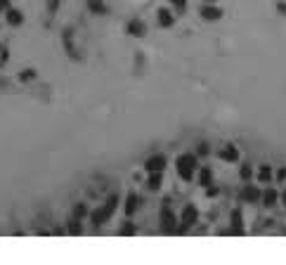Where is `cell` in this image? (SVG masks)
Here are the masks:
<instances>
[{
    "mask_svg": "<svg viewBox=\"0 0 286 265\" xmlns=\"http://www.w3.org/2000/svg\"><path fill=\"white\" fill-rule=\"evenodd\" d=\"M171 5H173V7H175L177 12H182L185 7H187V0H171Z\"/></svg>",
    "mask_w": 286,
    "mask_h": 265,
    "instance_id": "obj_24",
    "label": "cell"
},
{
    "mask_svg": "<svg viewBox=\"0 0 286 265\" xmlns=\"http://www.w3.org/2000/svg\"><path fill=\"white\" fill-rule=\"evenodd\" d=\"M156 19H158V24L164 26V29H168V26L175 24V14H173L168 7H161V10L156 12Z\"/></svg>",
    "mask_w": 286,
    "mask_h": 265,
    "instance_id": "obj_11",
    "label": "cell"
},
{
    "mask_svg": "<svg viewBox=\"0 0 286 265\" xmlns=\"http://www.w3.org/2000/svg\"><path fill=\"white\" fill-rule=\"evenodd\" d=\"M5 22L10 26H22V24H24V12H22V10H17V7H10V10L5 12Z\"/></svg>",
    "mask_w": 286,
    "mask_h": 265,
    "instance_id": "obj_10",
    "label": "cell"
},
{
    "mask_svg": "<svg viewBox=\"0 0 286 265\" xmlns=\"http://www.w3.org/2000/svg\"><path fill=\"white\" fill-rule=\"evenodd\" d=\"M88 10H90L92 14H107L109 10H107V5H104V0H86Z\"/></svg>",
    "mask_w": 286,
    "mask_h": 265,
    "instance_id": "obj_14",
    "label": "cell"
},
{
    "mask_svg": "<svg viewBox=\"0 0 286 265\" xmlns=\"http://www.w3.org/2000/svg\"><path fill=\"white\" fill-rule=\"evenodd\" d=\"M218 156L225 161V164H234V161H239V149L234 147V145H225V147L218 152Z\"/></svg>",
    "mask_w": 286,
    "mask_h": 265,
    "instance_id": "obj_7",
    "label": "cell"
},
{
    "mask_svg": "<svg viewBox=\"0 0 286 265\" xmlns=\"http://www.w3.org/2000/svg\"><path fill=\"white\" fill-rule=\"evenodd\" d=\"M239 175H241L243 182H249V180L253 178V166H251V164H243L241 171H239Z\"/></svg>",
    "mask_w": 286,
    "mask_h": 265,
    "instance_id": "obj_18",
    "label": "cell"
},
{
    "mask_svg": "<svg viewBox=\"0 0 286 265\" xmlns=\"http://www.w3.org/2000/svg\"><path fill=\"white\" fill-rule=\"evenodd\" d=\"M277 180H279V182H284V180H286V168H279V173H277Z\"/></svg>",
    "mask_w": 286,
    "mask_h": 265,
    "instance_id": "obj_28",
    "label": "cell"
},
{
    "mask_svg": "<svg viewBox=\"0 0 286 265\" xmlns=\"http://www.w3.org/2000/svg\"><path fill=\"white\" fill-rule=\"evenodd\" d=\"M201 19H206V22H218V19H222V10H220L215 3H206V5L201 7Z\"/></svg>",
    "mask_w": 286,
    "mask_h": 265,
    "instance_id": "obj_6",
    "label": "cell"
},
{
    "mask_svg": "<svg viewBox=\"0 0 286 265\" xmlns=\"http://www.w3.org/2000/svg\"><path fill=\"white\" fill-rule=\"evenodd\" d=\"M272 178H274V173H272V168H270V166H260V168H258V180H260L262 185H268Z\"/></svg>",
    "mask_w": 286,
    "mask_h": 265,
    "instance_id": "obj_15",
    "label": "cell"
},
{
    "mask_svg": "<svg viewBox=\"0 0 286 265\" xmlns=\"http://www.w3.org/2000/svg\"><path fill=\"white\" fill-rule=\"evenodd\" d=\"M7 55H10V52H7V48L3 43H0V67H3V64L7 62Z\"/></svg>",
    "mask_w": 286,
    "mask_h": 265,
    "instance_id": "obj_25",
    "label": "cell"
},
{
    "mask_svg": "<svg viewBox=\"0 0 286 265\" xmlns=\"http://www.w3.org/2000/svg\"><path fill=\"white\" fill-rule=\"evenodd\" d=\"M116 206H118V197H109L107 201L99 206V209L92 211V216H90V222H92V228H102V225H107V222L111 220V216L116 213Z\"/></svg>",
    "mask_w": 286,
    "mask_h": 265,
    "instance_id": "obj_2",
    "label": "cell"
},
{
    "mask_svg": "<svg viewBox=\"0 0 286 265\" xmlns=\"http://www.w3.org/2000/svg\"><path fill=\"white\" fill-rule=\"evenodd\" d=\"M128 33L135 38H145L147 33V24L142 22V19H130L128 22Z\"/></svg>",
    "mask_w": 286,
    "mask_h": 265,
    "instance_id": "obj_9",
    "label": "cell"
},
{
    "mask_svg": "<svg viewBox=\"0 0 286 265\" xmlns=\"http://www.w3.org/2000/svg\"><path fill=\"white\" fill-rule=\"evenodd\" d=\"M175 168H177V175H180L185 182L194 180V175L199 173V161H196V154H189V152L180 154L175 159Z\"/></svg>",
    "mask_w": 286,
    "mask_h": 265,
    "instance_id": "obj_1",
    "label": "cell"
},
{
    "mask_svg": "<svg viewBox=\"0 0 286 265\" xmlns=\"http://www.w3.org/2000/svg\"><path fill=\"white\" fill-rule=\"evenodd\" d=\"M86 216H88V206H86V203H76V206H73V218L83 220Z\"/></svg>",
    "mask_w": 286,
    "mask_h": 265,
    "instance_id": "obj_17",
    "label": "cell"
},
{
    "mask_svg": "<svg viewBox=\"0 0 286 265\" xmlns=\"http://www.w3.org/2000/svg\"><path fill=\"white\" fill-rule=\"evenodd\" d=\"M281 203H284V206H286V190L281 192Z\"/></svg>",
    "mask_w": 286,
    "mask_h": 265,
    "instance_id": "obj_30",
    "label": "cell"
},
{
    "mask_svg": "<svg viewBox=\"0 0 286 265\" xmlns=\"http://www.w3.org/2000/svg\"><path fill=\"white\" fill-rule=\"evenodd\" d=\"M135 232H137V230H135L133 222H126V225H123V230H121V234H126V237H130V234H135Z\"/></svg>",
    "mask_w": 286,
    "mask_h": 265,
    "instance_id": "obj_23",
    "label": "cell"
},
{
    "mask_svg": "<svg viewBox=\"0 0 286 265\" xmlns=\"http://www.w3.org/2000/svg\"><path fill=\"white\" fill-rule=\"evenodd\" d=\"M161 187V175H149V182H147V190L149 192H156Z\"/></svg>",
    "mask_w": 286,
    "mask_h": 265,
    "instance_id": "obj_20",
    "label": "cell"
},
{
    "mask_svg": "<svg viewBox=\"0 0 286 265\" xmlns=\"http://www.w3.org/2000/svg\"><path fill=\"white\" fill-rule=\"evenodd\" d=\"M260 201L265 203V206H268V209H272L274 203L279 201V194H277V190H262V197H260Z\"/></svg>",
    "mask_w": 286,
    "mask_h": 265,
    "instance_id": "obj_13",
    "label": "cell"
},
{
    "mask_svg": "<svg viewBox=\"0 0 286 265\" xmlns=\"http://www.w3.org/2000/svg\"><path fill=\"white\" fill-rule=\"evenodd\" d=\"M10 7H12V3H10V0H0V12H7Z\"/></svg>",
    "mask_w": 286,
    "mask_h": 265,
    "instance_id": "obj_26",
    "label": "cell"
},
{
    "mask_svg": "<svg viewBox=\"0 0 286 265\" xmlns=\"http://www.w3.org/2000/svg\"><path fill=\"white\" fill-rule=\"evenodd\" d=\"M80 230H83L80 220H78V218H73V220L69 222V234H80Z\"/></svg>",
    "mask_w": 286,
    "mask_h": 265,
    "instance_id": "obj_22",
    "label": "cell"
},
{
    "mask_svg": "<svg viewBox=\"0 0 286 265\" xmlns=\"http://www.w3.org/2000/svg\"><path fill=\"white\" fill-rule=\"evenodd\" d=\"M158 218H161V228H164L166 234H173L175 232V228L180 225V220H177V216L173 213L171 209H161V213H158Z\"/></svg>",
    "mask_w": 286,
    "mask_h": 265,
    "instance_id": "obj_3",
    "label": "cell"
},
{
    "mask_svg": "<svg viewBox=\"0 0 286 265\" xmlns=\"http://www.w3.org/2000/svg\"><path fill=\"white\" fill-rule=\"evenodd\" d=\"M196 216H199V213H196L194 206H185V211H182V220H180V228H182V230L192 228V225L196 222Z\"/></svg>",
    "mask_w": 286,
    "mask_h": 265,
    "instance_id": "obj_8",
    "label": "cell"
},
{
    "mask_svg": "<svg viewBox=\"0 0 286 265\" xmlns=\"http://www.w3.org/2000/svg\"><path fill=\"white\" fill-rule=\"evenodd\" d=\"M232 220H234V230L241 234V232H243V222H241V211H239V209L232 213Z\"/></svg>",
    "mask_w": 286,
    "mask_h": 265,
    "instance_id": "obj_21",
    "label": "cell"
},
{
    "mask_svg": "<svg viewBox=\"0 0 286 265\" xmlns=\"http://www.w3.org/2000/svg\"><path fill=\"white\" fill-rule=\"evenodd\" d=\"M145 171L149 173V175H164L166 171V156L164 154H154L147 159L145 164Z\"/></svg>",
    "mask_w": 286,
    "mask_h": 265,
    "instance_id": "obj_4",
    "label": "cell"
},
{
    "mask_svg": "<svg viewBox=\"0 0 286 265\" xmlns=\"http://www.w3.org/2000/svg\"><path fill=\"white\" fill-rule=\"evenodd\" d=\"M206 3H218V0H206Z\"/></svg>",
    "mask_w": 286,
    "mask_h": 265,
    "instance_id": "obj_31",
    "label": "cell"
},
{
    "mask_svg": "<svg viewBox=\"0 0 286 265\" xmlns=\"http://www.w3.org/2000/svg\"><path fill=\"white\" fill-rule=\"evenodd\" d=\"M211 178H213V171L211 168H199V182L203 187H208L211 185Z\"/></svg>",
    "mask_w": 286,
    "mask_h": 265,
    "instance_id": "obj_16",
    "label": "cell"
},
{
    "mask_svg": "<svg viewBox=\"0 0 286 265\" xmlns=\"http://www.w3.org/2000/svg\"><path fill=\"white\" fill-rule=\"evenodd\" d=\"M196 154H199V156H206V154H208V145H206V142H203V145H199Z\"/></svg>",
    "mask_w": 286,
    "mask_h": 265,
    "instance_id": "obj_27",
    "label": "cell"
},
{
    "mask_svg": "<svg viewBox=\"0 0 286 265\" xmlns=\"http://www.w3.org/2000/svg\"><path fill=\"white\" fill-rule=\"evenodd\" d=\"M260 197H262V190H260V187L251 185V182H246V185H243L241 199H243L246 203H258V201H260Z\"/></svg>",
    "mask_w": 286,
    "mask_h": 265,
    "instance_id": "obj_5",
    "label": "cell"
},
{
    "mask_svg": "<svg viewBox=\"0 0 286 265\" xmlns=\"http://www.w3.org/2000/svg\"><path fill=\"white\" fill-rule=\"evenodd\" d=\"M33 78H36V69H26V71H19V80H22V83H31Z\"/></svg>",
    "mask_w": 286,
    "mask_h": 265,
    "instance_id": "obj_19",
    "label": "cell"
},
{
    "mask_svg": "<svg viewBox=\"0 0 286 265\" xmlns=\"http://www.w3.org/2000/svg\"><path fill=\"white\" fill-rule=\"evenodd\" d=\"M137 209H140V197L137 194H128V199H126V216H135L137 213Z\"/></svg>",
    "mask_w": 286,
    "mask_h": 265,
    "instance_id": "obj_12",
    "label": "cell"
},
{
    "mask_svg": "<svg viewBox=\"0 0 286 265\" xmlns=\"http://www.w3.org/2000/svg\"><path fill=\"white\" fill-rule=\"evenodd\" d=\"M277 10H279L281 14H286V3H284V0H281V3H277Z\"/></svg>",
    "mask_w": 286,
    "mask_h": 265,
    "instance_id": "obj_29",
    "label": "cell"
}]
</instances>
